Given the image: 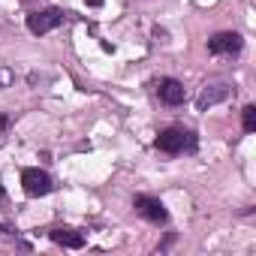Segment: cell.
<instances>
[{
  "label": "cell",
  "mask_w": 256,
  "mask_h": 256,
  "mask_svg": "<svg viewBox=\"0 0 256 256\" xmlns=\"http://www.w3.org/2000/svg\"><path fill=\"white\" fill-rule=\"evenodd\" d=\"M241 124H244V133L256 130V106H244L241 108Z\"/></svg>",
  "instance_id": "9c48e42d"
},
{
  "label": "cell",
  "mask_w": 256,
  "mask_h": 256,
  "mask_svg": "<svg viewBox=\"0 0 256 256\" xmlns=\"http://www.w3.org/2000/svg\"><path fill=\"white\" fill-rule=\"evenodd\" d=\"M133 208H136L145 220H151V223H166V220H169L166 205H163L160 199H154V196H136V199H133Z\"/></svg>",
  "instance_id": "3957f363"
},
{
  "label": "cell",
  "mask_w": 256,
  "mask_h": 256,
  "mask_svg": "<svg viewBox=\"0 0 256 256\" xmlns=\"http://www.w3.org/2000/svg\"><path fill=\"white\" fill-rule=\"evenodd\" d=\"M88 6H102V0H88Z\"/></svg>",
  "instance_id": "8fae6325"
},
{
  "label": "cell",
  "mask_w": 256,
  "mask_h": 256,
  "mask_svg": "<svg viewBox=\"0 0 256 256\" xmlns=\"http://www.w3.org/2000/svg\"><path fill=\"white\" fill-rule=\"evenodd\" d=\"M60 22H64V12H60V10L30 12V16H28V30H30V34H36V36H42V34H48V30L60 28Z\"/></svg>",
  "instance_id": "7a4b0ae2"
},
{
  "label": "cell",
  "mask_w": 256,
  "mask_h": 256,
  "mask_svg": "<svg viewBox=\"0 0 256 256\" xmlns=\"http://www.w3.org/2000/svg\"><path fill=\"white\" fill-rule=\"evenodd\" d=\"M241 36L238 34H214L208 40V52L211 54H238L241 52Z\"/></svg>",
  "instance_id": "5b68a950"
},
{
  "label": "cell",
  "mask_w": 256,
  "mask_h": 256,
  "mask_svg": "<svg viewBox=\"0 0 256 256\" xmlns=\"http://www.w3.org/2000/svg\"><path fill=\"white\" fill-rule=\"evenodd\" d=\"M4 193H6V190H4V184H0V199H4Z\"/></svg>",
  "instance_id": "7c38bea8"
},
{
  "label": "cell",
  "mask_w": 256,
  "mask_h": 256,
  "mask_svg": "<svg viewBox=\"0 0 256 256\" xmlns=\"http://www.w3.org/2000/svg\"><path fill=\"white\" fill-rule=\"evenodd\" d=\"M157 148L163 154H181V151H196V136L181 126H169L157 136Z\"/></svg>",
  "instance_id": "6da1fadb"
},
{
  "label": "cell",
  "mask_w": 256,
  "mask_h": 256,
  "mask_svg": "<svg viewBox=\"0 0 256 256\" xmlns=\"http://www.w3.org/2000/svg\"><path fill=\"white\" fill-rule=\"evenodd\" d=\"M232 94V88L226 84V82H214V84H205V90L199 94V100H196V106L205 112V108H211V106H217V102H223L226 96Z\"/></svg>",
  "instance_id": "8992f818"
},
{
  "label": "cell",
  "mask_w": 256,
  "mask_h": 256,
  "mask_svg": "<svg viewBox=\"0 0 256 256\" xmlns=\"http://www.w3.org/2000/svg\"><path fill=\"white\" fill-rule=\"evenodd\" d=\"M22 187L28 196H46L52 193V178L42 169H24L22 172Z\"/></svg>",
  "instance_id": "277c9868"
},
{
  "label": "cell",
  "mask_w": 256,
  "mask_h": 256,
  "mask_svg": "<svg viewBox=\"0 0 256 256\" xmlns=\"http://www.w3.org/2000/svg\"><path fill=\"white\" fill-rule=\"evenodd\" d=\"M10 82H12V72H10V70H4V66H0V88H6Z\"/></svg>",
  "instance_id": "30bf717a"
},
{
  "label": "cell",
  "mask_w": 256,
  "mask_h": 256,
  "mask_svg": "<svg viewBox=\"0 0 256 256\" xmlns=\"http://www.w3.org/2000/svg\"><path fill=\"white\" fill-rule=\"evenodd\" d=\"M157 94H160V100H163L166 106H181V102L187 100V90H184V84H181L178 78H163V82L157 84Z\"/></svg>",
  "instance_id": "52a82bcc"
},
{
  "label": "cell",
  "mask_w": 256,
  "mask_h": 256,
  "mask_svg": "<svg viewBox=\"0 0 256 256\" xmlns=\"http://www.w3.org/2000/svg\"><path fill=\"white\" fill-rule=\"evenodd\" d=\"M52 241L60 244V247H70V250L84 247V235L76 232V229H52Z\"/></svg>",
  "instance_id": "ba28073f"
}]
</instances>
